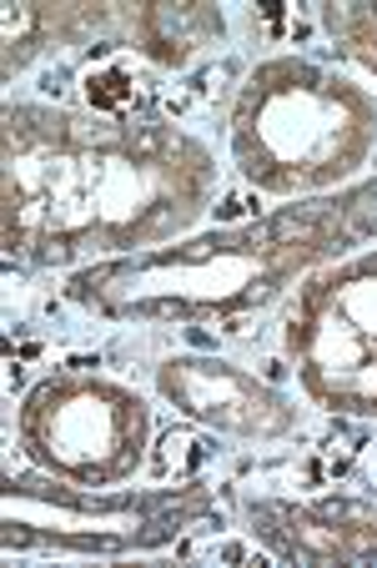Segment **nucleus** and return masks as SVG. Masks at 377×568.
Returning <instances> with one entry per match:
<instances>
[{
  "instance_id": "f257e3e1",
  "label": "nucleus",
  "mask_w": 377,
  "mask_h": 568,
  "mask_svg": "<svg viewBox=\"0 0 377 568\" xmlns=\"http://www.w3.org/2000/svg\"><path fill=\"white\" fill-rule=\"evenodd\" d=\"M212 192V151L162 116L41 101L0 116V242L31 267L111 262L182 242Z\"/></svg>"
},
{
  "instance_id": "f03ea898",
  "label": "nucleus",
  "mask_w": 377,
  "mask_h": 568,
  "mask_svg": "<svg viewBox=\"0 0 377 568\" xmlns=\"http://www.w3.org/2000/svg\"><path fill=\"white\" fill-rule=\"evenodd\" d=\"M363 242H377V176L136 257L91 262L65 277V297L126 322H216L262 307Z\"/></svg>"
},
{
  "instance_id": "7ed1b4c3",
  "label": "nucleus",
  "mask_w": 377,
  "mask_h": 568,
  "mask_svg": "<svg viewBox=\"0 0 377 568\" xmlns=\"http://www.w3.org/2000/svg\"><path fill=\"white\" fill-rule=\"evenodd\" d=\"M377 151V97L307 55H272L232 106V161L262 196L353 186Z\"/></svg>"
},
{
  "instance_id": "20e7f679",
  "label": "nucleus",
  "mask_w": 377,
  "mask_h": 568,
  "mask_svg": "<svg viewBox=\"0 0 377 568\" xmlns=\"http://www.w3.org/2000/svg\"><path fill=\"white\" fill-rule=\"evenodd\" d=\"M216 514V494L206 483L182 488H81V483L51 478V473H21L0 478V548L16 554H51V558H121L151 554L176 544L196 524Z\"/></svg>"
},
{
  "instance_id": "39448f33",
  "label": "nucleus",
  "mask_w": 377,
  "mask_h": 568,
  "mask_svg": "<svg viewBox=\"0 0 377 568\" xmlns=\"http://www.w3.org/2000/svg\"><path fill=\"white\" fill-rule=\"evenodd\" d=\"M21 453L41 473L81 488H121L141 473L151 408L131 383L106 373H51L16 408Z\"/></svg>"
},
{
  "instance_id": "423d86ee",
  "label": "nucleus",
  "mask_w": 377,
  "mask_h": 568,
  "mask_svg": "<svg viewBox=\"0 0 377 568\" xmlns=\"http://www.w3.org/2000/svg\"><path fill=\"white\" fill-rule=\"evenodd\" d=\"M302 393L337 418H377V247L313 272L282 327Z\"/></svg>"
},
{
  "instance_id": "0eeeda50",
  "label": "nucleus",
  "mask_w": 377,
  "mask_h": 568,
  "mask_svg": "<svg viewBox=\"0 0 377 568\" xmlns=\"http://www.w3.org/2000/svg\"><path fill=\"white\" fill-rule=\"evenodd\" d=\"M156 387L182 418L202 423L212 433H226V438L267 443L297 433V403L287 393H277L272 383H262L257 373L226 363V357H166L156 367Z\"/></svg>"
},
{
  "instance_id": "6e6552de",
  "label": "nucleus",
  "mask_w": 377,
  "mask_h": 568,
  "mask_svg": "<svg viewBox=\"0 0 377 568\" xmlns=\"http://www.w3.org/2000/svg\"><path fill=\"white\" fill-rule=\"evenodd\" d=\"M242 518L252 538L282 564L343 568L377 558V498H242Z\"/></svg>"
},
{
  "instance_id": "1a4fd4ad",
  "label": "nucleus",
  "mask_w": 377,
  "mask_h": 568,
  "mask_svg": "<svg viewBox=\"0 0 377 568\" xmlns=\"http://www.w3.org/2000/svg\"><path fill=\"white\" fill-rule=\"evenodd\" d=\"M222 36H226V21H222V6H212V0H146V6L126 11L131 51L146 55L162 71L192 65Z\"/></svg>"
},
{
  "instance_id": "9d476101",
  "label": "nucleus",
  "mask_w": 377,
  "mask_h": 568,
  "mask_svg": "<svg viewBox=\"0 0 377 568\" xmlns=\"http://www.w3.org/2000/svg\"><path fill=\"white\" fill-rule=\"evenodd\" d=\"M6 51H0V71L11 81L16 71L35 61L51 45H71L86 31H96L101 21H111L106 6H86V0H11L6 6Z\"/></svg>"
},
{
  "instance_id": "9b49d317",
  "label": "nucleus",
  "mask_w": 377,
  "mask_h": 568,
  "mask_svg": "<svg viewBox=\"0 0 377 568\" xmlns=\"http://www.w3.org/2000/svg\"><path fill=\"white\" fill-rule=\"evenodd\" d=\"M323 31L347 61H357L377 81V0H327Z\"/></svg>"
}]
</instances>
